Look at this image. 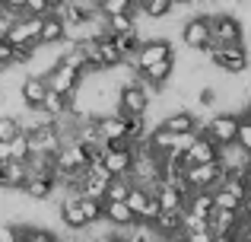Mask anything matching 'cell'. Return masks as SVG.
Returning <instances> with one entry per match:
<instances>
[{
    "instance_id": "f546056e",
    "label": "cell",
    "mask_w": 251,
    "mask_h": 242,
    "mask_svg": "<svg viewBox=\"0 0 251 242\" xmlns=\"http://www.w3.org/2000/svg\"><path fill=\"white\" fill-rule=\"evenodd\" d=\"M23 13H29V16H48V3L45 0H23Z\"/></svg>"
},
{
    "instance_id": "277c9868",
    "label": "cell",
    "mask_w": 251,
    "mask_h": 242,
    "mask_svg": "<svg viewBox=\"0 0 251 242\" xmlns=\"http://www.w3.org/2000/svg\"><path fill=\"white\" fill-rule=\"evenodd\" d=\"M166 57H175V45H172L169 38H143L137 54H134V61H124V64H130L134 70H143L156 61H166Z\"/></svg>"
},
{
    "instance_id": "ac0fdd59",
    "label": "cell",
    "mask_w": 251,
    "mask_h": 242,
    "mask_svg": "<svg viewBox=\"0 0 251 242\" xmlns=\"http://www.w3.org/2000/svg\"><path fill=\"white\" fill-rule=\"evenodd\" d=\"M235 226H239V214L235 211H210L207 217V230L213 233V236H223V233H235Z\"/></svg>"
},
{
    "instance_id": "1f68e13d",
    "label": "cell",
    "mask_w": 251,
    "mask_h": 242,
    "mask_svg": "<svg viewBox=\"0 0 251 242\" xmlns=\"http://www.w3.org/2000/svg\"><path fill=\"white\" fill-rule=\"evenodd\" d=\"M3 6H10V10H23V0H0Z\"/></svg>"
},
{
    "instance_id": "5b68a950",
    "label": "cell",
    "mask_w": 251,
    "mask_h": 242,
    "mask_svg": "<svg viewBox=\"0 0 251 242\" xmlns=\"http://www.w3.org/2000/svg\"><path fill=\"white\" fill-rule=\"evenodd\" d=\"M184 182L191 191H213L223 182V166L220 162H197V166H184Z\"/></svg>"
},
{
    "instance_id": "83f0119b",
    "label": "cell",
    "mask_w": 251,
    "mask_h": 242,
    "mask_svg": "<svg viewBox=\"0 0 251 242\" xmlns=\"http://www.w3.org/2000/svg\"><path fill=\"white\" fill-rule=\"evenodd\" d=\"M235 147L251 153V121H245L242 115H239V131H235Z\"/></svg>"
},
{
    "instance_id": "52a82bcc",
    "label": "cell",
    "mask_w": 251,
    "mask_h": 242,
    "mask_svg": "<svg viewBox=\"0 0 251 242\" xmlns=\"http://www.w3.org/2000/svg\"><path fill=\"white\" fill-rule=\"evenodd\" d=\"M150 108V96L143 93L140 83H127L118 89V115H147Z\"/></svg>"
},
{
    "instance_id": "f1b7e54d",
    "label": "cell",
    "mask_w": 251,
    "mask_h": 242,
    "mask_svg": "<svg viewBox=\"0 0 251 242\" xmlns=\"http://www.w3.org/2000/svg\"><path fill=\"white\" fill-rule=\"evenodd\" d=\"M16 134H19L16 115H0V140H13Z\"/></svg>"
},
{
    "instance_id": "74e56055",
    "label": "cell",
    "mask_w": 251,
    "mask_h": 242,
    "mask_svg": "<svg viewBox=\"0 0 251 242\" xmlns=\"http://www.w3.org/2000/svg\"><path fill=\"white\" fill-rule=\"evenodd\" d=\"M0 6H3V3H0Z\"/></svg>"
},
{
    "instance_id": "cb8c5ba5",
    "label": "cell",
    "mask_w": 251,
    "mask_h": 242,
    "mask_svg": "<svg viewBox=\"0 0 251 242\" xmlns=\"http://www.w3.org/2000/svg\"><path fill=\"white\" fill-rule=\"evenodd\" d=\"M42 112L48 115V118H61L64 112H70V106H67V96H61V93H45V99H42Z\"/></svg>"
},
{
    "instance_id": "e575fe53",
    "label": "cell",
    "mask_w": 251,
    "mask_h": 242,
    "mask_svg": "<svg viewBox=\"0 0 251 242\" xmlns=\"http://www.w3.org/2000/svg\"><path fill=\"white\" fill-rule=\"evenodd\" d=\"M178 3H188V6H197V3H207V0H178Z\"/></svg>"
},
{
    "instance_id": "7402d4cb",
    "label": "cell",
    "mask_w": 251,
    "mask_h": 242,
    "mask_svg": "<svg viewBox=\"0 0 251 242\" xmlns=\"http://www.w3.org/2000/svg\"><path fill=\"white\" fill-rule=\"evenodd\" d=\"M102 19H105V32H108V35H124V32L137 29L134 13H118V16H102Z\"/></svg>"
},
{
    "instance_id": "2e32d148",
    "label": "cell",
    "mask_w": 251,
    "mask_h": 242,
    "mask_svg": "<svg viewBox=\"0 0 251 242\" xmlns=\"http://www.w3.org/2000/svg\"><path fill=\"white\" fill-rule=\"evenodd\" d=\"M137 77H140L143 83H153V86H169L172 77H175V57H166V61L150 64V67L137 70Z\"/></svg>"
},
{
    "instance_id": "4316f807",
    "label": "cell",
    "mask_w": 251,
    "mask_h": 242,
    "mask_svg": "<svg viewBox=\"0 0 251 242\" xmlns=\"http://www.w3.org/2000/svg\"><path fill=\"white\" fill-rule=\"evenodd\" d=\"M10 160H19V162L29 160V140H25L23 131H19V134L10 140Z\"/></svg>"
},
{
    "instance_id": "ffe728a7",
    "label": "cell",
    "mask_w": 251,
    "mask_h": 242,
    "mask_svg": "<svg viewBox=\"0 0 251 242\" xmlns=\"http://www.w3.org/2000/svg\"><path fill=\"white\" fill-rule=\"evenodd\" d=\"M61 42H64V23L61 16L48 13L42 19V29H38V45H61Z\"/></svg>"
},
{
    "instance_id": "8992f818",
    "label": "cell",
    "mask_w": 251,
    "mask_h": 242,
    "mask_svg": "<svg viewBox=\"0 0 251 242\" xmlns=\"http://www.w3.org/2000/svg\"><path fill=\"white\" fill-rule=\"evenodd\" d=\"M124 204L130 207V214L137 217V223H153L156 214H159V201H156L153 191H147L143 185H134L130 194L124 198Z\"/></svg>"
},
{
    "instance_id": "d6986e66",
    "label": "cell",
    "mask_w": 251,
    "mask_h": 242,
    "mask_svg": "<svg viewBox=\"0 0 251 242\" xmlns=\"http://www.w3.org/2000/svg\"><path fill=\"white\" fill-rule=\"evenodd\" d=\"M150 226H153V233L162 236V239L175 236V233H181V211H159Z\"/></svg>"
},
{
    "instance_id": "603a6c76",
    "label": "cell",
    "mask_w": 251,
    "mask_h": 242,
    "mask_svg": "<svg viewBox=\"0 0 251 242\" xmlns=\"http://www.w3.org/2000/svg\"><path fill=\"white\" fill-rule=\"evenodd\" d=\"M130 188H134L130 175H115V179H108V185H105V198L102 201H124L130 194Z\"/></svg>"
},
{
    "instance_id": "7c38bea8",
    "label": "cell",
    "mask_w": 251,
    "mask_h": 242,
    "mask_svg": "<svg viewBox=\"0 0 251 242\" xmlns=\"http://www.w3.org/2000/svg\"><path fill=\"white\" fill-rule=\"evenodd\" d=\"M216 153H220V147H216L207 134H201V131H197V134H194V143L188 147V153H184L181 160H184V166H197V162H213Z\"/></svg>"
},
{
    "instance_id": "8fae6325",
    "label": "cell",
    "mask_w": 251,
    "mask_h": 242,
    "mask_svg": "<svg viewBox=\"0 0 251 242\" xmlns=\"http://www.w3.org/2000/svg\"><path fill=\"white\" fill-rule=\"evenodd\" d=\"M19 191H23L29 201L45 204V201H54L57 182H54V175H29V179L23 182V188H19Z\"/></svg>"
},
{
    "instance_id": "f35d334b",
    "label": "cell",
    "mask_w": 251,
    "mask_h": 242,
    "mask_svg": "<svg viewBox=\"0 0 251 242\" xmlns=\"http://www.w3.org/2000/svg\"><path fill=\"white\" fill-rule=\"evenodd\" d=\"M96 3H99V0H96Z\"/></svg>"
},
{
    "instance_id": "e0dca14e",
    "label": "cell",
    "mask_w": 251,
    "mask_h": 242,
    "mask_svg": "<svg viewBox=\"0 0 251 242\" xmlns=\"http://www.w3.org/2000/svg\"><path fill=\"white\" fill-rule=\"evenodd\" d=\"M25 179H29V169H25V162L6 160L3 166H0V188H6V191H19Z\"/></svg>"
},
{
    "instance_id": "d6a6232c",
    "label": "cell",
    "mask_w": 251,
    "mask_h": 242,
    "mask_svg": "<svg viewBox=\"0 0 251 242\" xmlns=\"http://www.w3.org/2000/svg\"><path fill=\"white\" fill-rule=\"evenodd\" d=\"M45 3H48V10H57V6H61L64 0H45Z\"/></svg>"
},
{
    "instance_id": "d590c367",
    "label": "cell",
    "mask_w": 251,
    "mask_h": 242,
    "mask_svg": "<svg viewBox=\"0 0 251 242\" xmlns=\"http://www.w3.org/2000/svg\"><path fill=\"white\" fill-rule=\"evenodd\" d=\"M245 242H251V226H248V233H245Z\"/></svg>"
},
{
    "instance_id": "9a60e30c",
    "label": "cell",
    "mask_w": 251,
    "mask_h": 242,
    "mask_svg": "<svg viewBox=\"0 0 251 242\" xmlns=\"http://www.w3.org/2000/svg\"><path fill=\"white\" fill-rule=\"evenodd\" d=\"M124 131H127V124H124V115H118V112L96 115V134H99V140H102V143L121 140Z\"/></svg>"
},
{
    "instance_id": "d4e9b609",
    "label": "cell",
    "mask_w": 251,
    "mask_h": 242,
    "mask_svg": "<svg viewBox=\"0 0 251 242\" xmlns=\"http://www.w3.org/2000/svg\"><path fill=\"white\" fill-rule=\"evenodd\" d=\"M99 16H118V13H134L137 0H99Z\"/></svg>"
},
{
    "instance_id": "ba28073f",
    "label": "cell",
    "mask_w": 251,
    "mask_h": 242,
    "mask_svg": "<svg viewBox=\"0 0 251 242\" xmlns=\"http://www.w3.org/2000/svg\"><path fill=\"white\" fill-rule=\"evenodd\" d=\"M25 140H29V156L32 153H51L54 156L57 150H61V134H57L54 121L42 124V128H35V131H25Z\"/></svg>"
},
{
    "instance_id": "836d02e7",
    "label": "cell",
    "mask_w": 251,
    "mask_h": 242,
    "mask_svg": "<svg viewBox=\"0 0 251 242\" xmlns=\"http://www.w3.org/2000/svg\"><path fill=\"white\" fill-rule=\"evenodd\" d=\"M166 242H188V239H184V236H181V233H175V236H169Z\"/></svg>"
},
{
    "instance_id": "9c48e42d",
    "label": "cell",
    "mask_w": 251,
    "mask_h": 242,
    "mask_svg": "<svg viewBox=\"0 0 251 242\" xmlns=\"http://www.w3.org/2000/svg\"><path fill=\"white\" fill-rule=\"evenodd\" d=\"M83 74H76L74 67H67V64H57L54 70H48V77H45V86L51 89V93H61V96H70L76 86H80Z\"/></svg>"
},
{
    "instance_id": "6da1fadb",
    "label": "cell",
    "mask_w": 251,
    "mask_h": 242,
    "mask_svg": "<svg viewBox=\"0 0 251 242\" xmlns=\"http://www.w3.org/2000/svg\"><path fill=\"white\" fill-rule=\"evenodd\" d=\"M210 23V45H242L245 42V23L229 10L207 13Z\"/></svg>"
},
{
    "instance_id": "3957f363",
    "label": "cell",
    "mask_w": 251,
    "mask_h": 242,
    "mask_svg": "<svg viewBox=\"0 0 251 242\" xmlns=\"http://www.w3.org/2000/svg\"><path fill=\"white\" fill-rule=\"evenodd\" d=\"M178 35H181V45L188 51H203L210 45V23L207 13H191L181 26H178Z\"/></svg>"
},
{
    "instance_id": "44dd1931",
    "label": "cell",
    "mask_w": 251,
    "mask_h": 242,
    "mask_svg": "<svg viewBox=\"0 0 251 242\" xmlns=\"http://www.w3.org/2000/svg\"><path fill=\"white\" fill-rule=\"evenodd\" d=\"M210 211H213V198H210V191H191L188 198H184V214H194V217H210Z\"/></svg>"
},
{
    "instance_id": "5bb4252c",
    "label": "cell",
    "mask_w": 251,
    "mask_h": 242,
    "mask_svg": "<svg viewBox=\"0 0 251 242\" xmlns=\"http://www.w3.org/2000/svg\"><path fill=\"white\" fill-rule=\"evenodd\" d=\"M159 124H162L166 131H172V134H188V131H201V118H197V112H191V108H175V112H169Z\"/></svg>"
},
{
    "instance_id": "4fadbf2b",
    "label": "cell",
    "mask_w": 251,
    "mask_h": 242,
    "mask_svg": "<svg viewBox=\"0 0 251 242\" xmlns=\"http://www.w3.org/2000/svg\"><path fill=\"white\" fill-rule=\"evenodd\" d=\"M45 93H48V86H45V77H23V83H19V102H23V108H42V99Z\"/></svg>"
},
{
    "instance_id": "484cf974",
    "label": "cell",
    "mask_w": 251,
    "mask_h": 242,
    "mask_svg": "<svg viewBox=\"0 0 251 242\" xmlns=\"http://www.w3.org/2000/svg\"><path fill=\"white\" fill-rule=\"evenodd\" d=\"M80 201V211H83V217H86V223H102V201H92V198H76Z\"/></svg>"
},
{
    "instance_id": "4dcf8cb0",
    "label": "cell",
    "mask_w": 251,
    "mask_h": 242,
    "mask_svg": "<svg viewBox=\"0 0 251 242\" xmlns=\"http://www.w3.org/2000/svg\"><path fill=\"white\" fill-rule=\"evenodd\" d=\"M181 236L188 242H213V233H210V230H184Z\"/></svg>"
},
{
    "instance_id": "30bf717a",
    "label": "cell",
    "mask_w": 251,
    "mask_h": 242,
    "mask_svg": "<svg viewBox=\"0 0 251 242\" xmlns=\"http://www.w3.org/2000/svg\"><path fill=\"white\" fill-rule=\"evenodd\" d=\"M102 223H108L111 230H134L137 217L124 201H102Z\"/></svg>"
},
{
    "instance_id": "8d00e7d4",
    "label": "cell",
    "mask_w": 251,
    "mask_h": 242,
    "mask_svg": "<svg viewBox=\"0 0 251 242\" xmlns=\"http://www.w3.org/2000/svg\"><path fill=\"white\" fill-rule=\"evenodd\" d=\"M0 166H3V162H0Z\"/></svg>"
},
{
    "instance_id": "7a4b0ae2",
    "label": "cell",
    "mask_w": 251,
    "mask_h": 242,
    "mask_svg": "<svg viewBox=\"0 0 251 242\" xmlns=\"http://www.w3.org/2000/svg\"><path fill=\"white\" fill-rule=\"evenodd\" d=\"M235 131H239V115L235 112H213L207 121H201V134H207L216 147L235 143Z\"/></svg>"
}]
</instances>
